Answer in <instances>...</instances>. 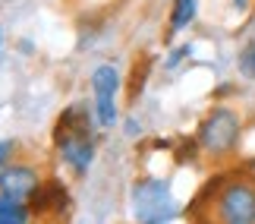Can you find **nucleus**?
<instances>
[{"label":"nucleus","mask_w":255,"mask_h":224,"mask_svg":"<svg viewBox=\"0 0 255 224\" xmlns=\"http://www.w3.org/2000/svg\"><path fill=\"white\" fill-rule=\"evenodd\" d=\"M28 212H32V209H28L25 202L0 196V224H25L28 221Z\"/></svg>","instance_id":"1a4fd4ad"},{"label":"nucleus","mask_w":255,"mask_h":224,"mask_svg":"<svg viewBox=\"0 0 255 224\" xmlns=\"http://www.w3.org/2000/svg\"><path fill=\"white\" fill-rule=\"evenodd\" d=\"M233 6H237V9H243V13H246V9L252 6V0H233Z\"/></svg>","instance_id":"ddd939ff"},{"label":"nucleus","mask_w":255,"mask_h":224,"mask_svg":"<svg viewBox=\"0 0 255 224\" xmlns=\"http://www.w3.org/2000/svg\"><path fill=\"white\" fill-rule=\"evenodd\" d=\"M132 215L139 224H167L176 218V202L170 196L167 180L145 177L132 183Z\"/></svg>","instance_id":"7ed1b4c3"},{"label":"nucleus","mask_w":255,"mask_h":224,"mask_svg":"<svg viewBox=\"0 0 255 224\" xmlns=\"http://www.w3.org/2000/svg\"><path fill=\"white\" fill-rule=\"evenodd\" d=\"M54 145L63 155V161L73 168V174H85L95 158V139H92V117L79 104L66 108L54 126Z\"/></svg>","instance_id":"f257e3e1"},{"label":"nucleus","mask_w":255,"mask_h":224,"mask_svg":"<svg viewBox=\"0 0 255 224\" xmlns=\"http://www.w3.org/2000/svg\"><path fill=\"white\" fill-rule=\"evenodd\" d=\"M195 9H199V0H173V6H170V32H183V28L195 19Z\"/></svg>","instance_id":"6e6552de"},{"label":"nucleus","mask_w":255,"mask_h":224,"mask_svg":"<svg viewBox=\"0 0 255 224\" xmlns=\"http://www.w3.org/2000/svg\"><path fill=\"white\" fill-rule=\"evenodd\" d=\"M189 54H192V47H189V44H183L180 51H173V54L167 57V70H176V66H180V60H183V57H189Z\"/></svg>","instance_id":"9b49d317"},{"label":"nucleus","mask_w":255,"mask_h":224,"mask_svg":"<svg viewBox=\"0 0 255 224\" xmlns=\"http://www.w3.org/2000/svg\"><path fill=\"white\" fill-rule=\"evenodd\" d=\"M221 224H255V183L230 180L218 196Z\"/></svg>","instance_id":"20e7f679"},{"label":"nucleus","mask_w":255,"mask_h":224,"mask_svg":"<svg viewBox=\"0 0 255 224\" xmlns=\"http://www.w3.org/2000/svg\"><path fill=\"white\" fill-rule=\"evenodd\" d=\"M66 209V187L60 180H47L38 187L32 196V212L35 215H51V212H63Z\"/></svg>","instance_id":"0eeeda50"},{"label":"nucleus","mask_w":255,"mask_h":224,"mask_svg":"<svg viewBox=\"0 0 255 224\" xmlns=\"http://www.w3.org/2000/svg\"><path fill=\"white\" fill-rule=\"evenodd\" d=\"M38 187H41V177L28 164H6L0 171V196H6V199L25 202L38 193Z\"/></svg>","instance_id":"423d86ee"},{"label":"nucleus","mask_w":255,"mask_h":224,"mask_svg":"<svg viewBox=\"0 0 255 224\" xmlns=\"http://www.w3.org/2000/svg\"><path fill=\"white\" fill-rule=\"evenodd\" d=\"M0 41H3V28H0Z\"/></svg>","instance_id":"4468645a"},{"label":"nucleus","mask_w":255,"mask_h":224,"mask_svg":"<svg viewBox=\"0 0 255 224\" xmlns=\"http://www.w3.org/2000/svg\"><path fill=\"white\" fill-rule=\"evenodd\" d=\"M240 76H246V79H255V41H246L240 51Z\"/></svg>","instance_id":"9d476101"},{"label":"nucleus","mask_w":255,"mask_h":224,"mask_svg":"<svg viewBox=\"0 0 255 224\" xmlns=\"http://www.w3.org/2000/svg\"><path fill=\"white\" fill-rule=\"evenodd\" d=\"M243 136V123L240 114L230 108H211L205 114V120L199 123V133H195V142L205 155L211 158H227L230 152H237Z\"/></svg>","instance_id":"f03ea898"},{"label":"nucleus","mask_w":255,"mask_h":224,"mask_svg":"<svg viewBox=\"0 0 255 224\" xmlns=\"http://www.w3.org/2000/svg\"><path fill=\"white\" fill-rule=\"evenodd\" d=\"M13 149H16L13 139H3V142H0V171L6 168V158H9V152H13Z\"/></svg>","instance_id":"f8f14e48"},{"label":"nucleus","mask_w":255,"mask_h":224,"mask_svg":"<svg viewBox=\"0 0 255 224\" xmlns=\"http://www.w3.org/2000/svg\"><path fill=\"white\" fill-rule=\"evenodd\" d=\"M92 92H95V120L101 126L117 123V95H120V76L111 63L95 66L92 73Z\"/></svg>","instance_id":"39448f33"}]
</instances>
